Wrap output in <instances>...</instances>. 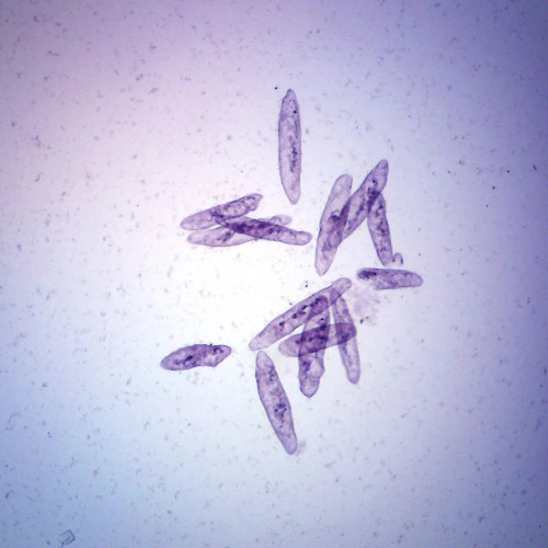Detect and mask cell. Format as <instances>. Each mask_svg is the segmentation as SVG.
Wrapping results in <instances>:
<instances>
[{"mask_svg":"<svg viewBox=\"0 0 548 548\" xmlns=\"http://www.w3.org/2000/svg\"><path fill=\"white\" fill-rule=\"evenodd\" d=\"M279 166L285 194L292 204L301 199L302 131L298 98L290 89L282 101L279 120Z\"/></svg>","mask_w":548,"mask_h":548,"instance_id":"6da1fadb","label":"cell"},{"mask_svg":"<svg viewBox=\"0 0 548 548\" xmlns=\"http://www.w3.org/2000/svg\"><path fill=\"white\" fill-rule=\"evenodd\" d=\"M256 365V380L261 403L285 451L293 455L298 450V438L294 430L289 398L285 394L277 369L266 352H258Z\"/></svg>","mask_w":548,"mask_h":548,"instance_id":"7a4b0ae2","label":"cell"},{"mask_svg":"<svg viewBox=\"0 0 548 548\" xmlns=\"http://www.w3.org/2000/svg\"><path fill=\"white\" fill-rule=\"evenodd\" d=\"M351 287L352 281L350 279L341 278L331 284L330 287L296 304L288 312L274 318V321L251 340L249 349L251 351H259L291 335L295 329L311 321L315 316L329 310V307L342 298V295L351 289Z\"/></svg>","mask_w":548,"mask_h":548,"instance_id":"3957f363","label":"cell"},{"mask_svg":"<svg viewBox=\"0 0 548 548\" xmlns=\"http://www.w3.org/2000/svg\"><path fill=\"white\" fill-rule=\"evenodd\" d=\"M352 185L353 178L342 175L331 190L317 241L315 267L318 276L323 277L329 271L337 250L344 241Z\"/></svg>","mask_w":548,"mask_h":548,"instance_id":"277c9868","label":"cell"},{"mask_svg":"<svg viewBox=\"0 0 548 548\" xmlns=\"http://www.w3.org/2000/svg\"><path fill=\"white\" fill-rule=\"evenodd\" d=\"M390 165L383 159L364 180L359 190L350 197L348 221L344 239L355 233L368 215L387 184Z\"/></svg>","mask_w":548,"mask_h":548,"instance_id":"5b68a950","label":"cell"},{"mask_svg":"<svg viewBox=\"0 0 548 548\" xmlns=\"http://www.w3.org/2000/svg\"><path fill=\"white\" fill-rule=\"evenodd\" d=\"M232 231L246 235L253 239L262 241L279 242L288 245L305 246L312 242L313 236L310 233L290 230L282 225L273 222V219L254 220L244 216L225 224Z\"/></svg>","mask_w":548,"mask_h":548,"instance_id":"8992f818","label":"cell"},{"mask_svg":"<svg viewBox=\"0 0 548 548\" xmlns=\"http://www.w3.org/2000/svg\"><path fill=\"white\" fill-rule=\"evenodd\" d=\"M262 199L264 197L261 194H250L242 199L191 215L181 223V227L187 231H204L215 225H223L227 221L244 218L259 208Z\"/></svg>","mask_w":548,"mask_h":548,"instance_id":"52a82bcc","label":"cell"},{"mask_svg":"<svg viewBox=\"0 0 548 548\" xmlns=\"http://www.w3.org/2000/svg\"><path fill=\"white\" fill-rule=\"evenodd\" d=\"M231 355L232 348L228 346L194 345L171 353L162 361L161 367L168 371L215 368Z\"/></svg>","mask_w":548,"mask_h":548,"instance_id":"ba28073f","label":"cell"},{"mask_svg":"<svg viewBox=\"0 0 548 548\" xmlns=\"http://www.w3.org/2000/svg\"><path fill=\"white\" fill-rule=\"evenodd\" d=\"M357 278L375 291L419 288L424 284L418 273L395 269L363 268Z\"/></svg>","mask_w":548,"mask_h":548,"instance_id":"9c48e42d","label":"cell"},{"mask_svg":"<svg viewBox=\"0 0 548 548\" xmlns=\"http://www.w3.org/2000/svg\"><path fill=\"white\" fill-rule=\"evenodd\" d=\"M367 219L372 241L380 261L383 266H392L394 264L392 238L390 225L387 221L386 202L382 194L376 199Z\"/></svg>","mask_w":548,"mask_h":548,"instance_id":"30bf717a","label":"cell"},{"mask_svg":"<svg viewBox=\"0 0 548 548\" xmlns=\"http://www.w3.org/2000/svg\"><path fill=\"white\" fill-rule=\"evenodd\" d=\"M330 331V314L328 310L308 321L305 324L303 333L300 335L299 357L329 348Z\"/></svg>","mask_w":548,"mask_h":548,"instance_id":"8fae6325","label":"cell"},{"mask_svg":"<svg viewBox=\"0 0 548 548\" xmlns=\"http://www.w3.org/2000/svg\"><path fill=\"white\" fill-rule=\"evenodd\" d=\"M325 351H318L299 357L300 362V387L302 393L308 397H313L319 388V383L325 373Z\"/></svg>","mask_w":548,"mask_h":548,"instance_id":"7c38bea8","label":"cell"},{"mask_svg":"<svg viewBox=\"0 0 548 548\" xmlns=\"http://www.w3.org/2000/svg\"><path fill=\"white\" fill-rule=\"evenodd\" d=\"M254 241L243 234H238L225 225L211 231H198L188 237V242L193 245H202L212 248L233 247Z\"/></svg>","mask_w":548,"mask_h":548,"instance_id":"4fadbf2b","label":"cell"},{"mask_svg":"<svg viewBox=\"0 0 548 548\" xmlns=\"http://www.w3.org/2000/svg\"><path fill=\"white\" fill-rule=\"evenodd\" d=\"M335 326H331L329 347L346 344L357 336V328L348 310L347 303L340 298L333 306Z\"/></svg>","mask_w":548,"mask_h":548,"instance_id":"5bb4252c","label":"cell"},{"mask_svg":"<svg viewBox=\"0 0 548 548\" xmlns=\"http://www.w3.org/2000/svg\"><path fill=\"white\" fill-rule=\"evenodd\" d=\"M338 347L342 362H344L347 371L348 380L352 384H357L361 378V363L357 338H353L346 342V344H342Z\"/></svg>","mask_w":548,"mask_h":548,"instance_id":"9a60e30c","label":"cell"},{"mask_svg":"<svg viewBox=\"0 0 548 548\" xmlns=\"http://www.w3.org/2000/svg\"><path fill=\"white\" fill-rule=\"evenodd\" d=\"M280 352L285 357L299 358L300 335H295L285 341L279 347Z\"/></svg>","mask_w":548,"mask_h":548,"instance_id":"2e32d148","label":"cell"}]
</instances>
